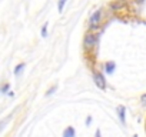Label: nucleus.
I'll use <instances>...</instances> for the list:
<instances>
[{
  "label": "nucleus",
  "mask_w": 146,
  "mask_h": 137,
  "mask_svg": "<svg viewBox=\"0 0 146 137\" xmlns=\"http://www.w3.org/2000/svg\"><path fill=\"white\" fill-rule=\"evenodd\" d=\"M116 113H117V117H119V121L126 126V107L125 106H117L116 107Z\"/></svg>",
  "instance_id": "obj_6"
},
{
  "label": "nucleus",
  "mask_w": 146,
  "mask_h": 137,
  "mask_svg": "<svg viewBox=\"0 0 146 137\" xmlns=\"http://www.w3.org/2000/svg\"><path fill=\"white\" fill-rule=\"evenodd\" d=\"M93 137H102V131H100V128H96V131H95V136Z\"/></svg>",
  "instance_id": "obj_15"
},
{
  "label": "nucleus",
  "mask_w": 146,
  "mask_h": 137,
  "mask_svg": "<svg viewBox=\"0 0 146 137\" xmlns=\"http://www.w3.org/2000/svg\"><path fill=\"white\" fill-rule=\"evenodd\" d=\"M108 7L113 13H120V12L129 9V0H112Z\"/></svg>",
  "instance_id": "obj_4"
},
{
  "label": "nucleus",
  "mask_w": 146,
  "mask_h": 137,
  "mask_svg": "<svg viewBox=\"0 0 146 137\" xmlns=\"http://www.w3.org/2000/svg\"><path fill=\"white\" fill-rule=\"evenodd\" d=\"M7 96H9V97H13V96H15V93H13V92H12V90H10V92H9V93H7Z\"/></svg>",
  "instance_id": "obj_17"
},
{
  "label": "nucleus",
  "mask_w": 146,
  "mask_h": 137,
  "mask_svg": "<svg viewBox=\"0 0 146 137\" xmlns=\"http://www.w3.org/2000/svg\"><path fill=\"white\" fill-rule=\"evenodd\" d=\"M66 3H67V0H59V2H57V10H59V13H63V9H64Z\"/></svg>",
  "instance_id": "obj_11"
},
{
  "label": "nucleus",
  "mask_w": 146,
  "mask_h": 137,
  "mask_svg": "<svg viewBox=\"0 0 146 137\" xmlns=\"http://www.w3.org/2000/svg\"><path fill=\"white\" fill-rule=\"evenodd\" d=\"M102 72L106 73V74H109V76H112V74L116 72V63L112 61V60L105 61V63L102 64Z\"/></svg>",
  "instance_id": "obj_5"
},
{
  "label": "nucleus",
  "mask_w": 146,
  "mask_h": 137,
  "mask_svg": "<svg viewBox=\"0 0 146 137\" xmlns=\"http://www.w3.org/2000/svg\"><path fill=\"white\" fill-rule=\"evenodd\" d=\"M99 41H100V33L99 32H88L83 37V50L88 56H90L92 53H98V47H99Z\"/></svg>",
  "instance_id": "obj_1"
},
{
  "label": "nucleus",
  "mask_w": 146,
  "mask_h": 137,
  "mask_svg": "<svg viewBox=\"0 0 146 137\" xmlns=\"http://www.w3.org/2000/svg\"><path fill=\"white\" fill-rule=\"evenodd\" d=\"M92 123H93V116H86V119H85V126L86 127H90L92 126Z\"/></svg>",
  "instance_id": "obj_13"
},
{
  "label": "nucleus",
  "mask_w": 146,
  "mask_h": 137,
  "mask_svg": "<svg viewBox=\"0 0 146 137\" xmlns=\"http://www.w3.org/2000/svg\"><path fill=\"white\" fill-rule=\"evenodd\" d=\"M92 79H93V83L96 84V87L100 89L102 92H105L108 89V80H106L103 72L96 70V68H92Z\"/></svg>",
  "instance_id": "obj_3"
},
{
  "label": "nucleus",
  "mask_w": 146,
  "mask_h": 137,
  "mask_svg": "<svg viewBox=\"0 0 146 137\" xmlns=\"http://www.w3.org/2000/svg\"><path fill=\"white\" fill-rule=\"evenodd\" d=\"M56 90H57V86H56V84L52 86V87H49V90L44 93V97H50V96H53V94L56 93Z\"/></svg>",
  "instance_id": "obj_10"
},
{
  "label": "nucleus",
  "mask_w": 146,
  "mask_h": 137,
  "mask_svg": "<svg viewBox=\"0 0 146 137\" xmlns=\"http://www.w3.org/2000/svg\"><path fill=\"white\" fill-rule=\"evenodd\" d=\"M10 92V83H3L0 86V93L2 94H7Z\"/></svg>",
  "instance_id": "obj_9"
},
{
  "label": "nucleus",
  "mask_w": 146,
  "mask_h": 137,
  "mask_svg": "<svg viewBox=\"0 0 146 137\" xmlns=\"http://www.w3.org/2000/svg\"><path fill=\"white\" fill-rule=\"evenodd\" d=\"M102 22H103V10H102V9H98V10H95V12L90 14V17H89V23H88L89 32H96L98 29H100Z\"/></svg>",
  "instance_id": "obj_2"
},
{
  "label": "nucleus",
  "mask_w": 146,
  "mask_h": 137,
  "mask_svg": "<svg viewBox=\"0 0 146 137\" xmlns=\"http://www.w3.org/2000/svg\"><path fill=\"white\" fill-rule=\"evenodd\" d=\"M132 137H139V136H137V134H133V136H132Z\"/></svg>",
  "instance_id": "obj_18"
},
{
  "label": "nucleus",
  "mask_w": 146,
  "mask_h": 137,
  "mask_svg": "<svg viewBox=\"0 0 146 137\" xmlns=\"http://www.w3.org/2000/svg\"><path fill=\"white\" fill-rule=\"evenodd\" d=\"M140 101H142L143 104H146V94H142V96H140Z\"/></svg>",
  "instance_id": "obj_16"
},
{
  "label": "nucleus",
  "mask_w": 146,
  "mask_h": 137,
  "mask_svg": "<svg viewBox=\"0 0 146 137\" xmlns=\"http://www.w3.org/2000/svg\"><path fill=\"white\" fill-rule=\"evenodd\" d=\"M25 67H26V63H19L16 67H15V70H13V74L16 76V77H19L22 73H23V70H25Z\"/></svg>",
  "instance_id": "obj_8"
},
{
  "label": "nucleus",
  "mask_w": 146,
  "mask_h": 137,
  "mask_svg": "<svg viewBox=\"0 0 146 137\" xmlns=\"http://www.w3.org/2000/svg\"><path fill=\"white\" fill-rule=\"evenodd\" d=\"M62 137H76V128L73 126H67L63 133H62Z\"/></svg>",
  "instance_id": "obj_7"
},
{
  "label": "nucleus",
  "mask_w": 146,
  "mask_h": 137,
  "mask_svg": "<svg viewBox=\"0 0 146 137\" xmlns=\"http://www.w3.org/2000/svg\"><path fill=\"white\" fill-rule=\"evenodd\" d=\"M12 119V116H7L6 119H3V120H0V131H2L5 127H6V124L9 123V120Z\"/></svg>",
  "instance_id": "obj_12"
},
{
  "label": "nucleus",
  "mask_w": 146,
  "mask_h": 137,
  "mask_svg": "<svg viewBox=\"0 0 146 137\" xmlns=\"http://www.w3.org/2000/svg\"><path fill=\"white\" fill-rule=\"evenodd\" d=\"M145 131H146V126H145Z\"/></svg>",
  "instance_id": "obj_19"
},
{
  "label": "nucleus",
  "mask_w": 146,
  "mask_h": 137,
  "mask_svg": "<svg viewBox=\"0 0 146 137\" xmlns=\"http://www.w3.org/2000/svg\"><path fill=\"white\" fill-rule=\"evenodd\" d=\"M47 27H49V24H47V23H44V24H43V27H42V32H40L42 37H47Z\"/></svg>",
  "instance_id": "obj_14"
}]
</instances>
